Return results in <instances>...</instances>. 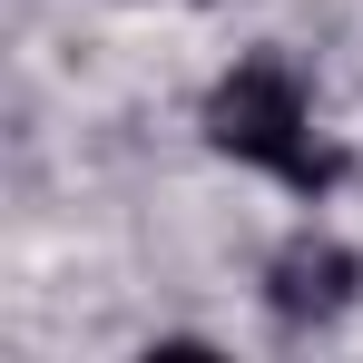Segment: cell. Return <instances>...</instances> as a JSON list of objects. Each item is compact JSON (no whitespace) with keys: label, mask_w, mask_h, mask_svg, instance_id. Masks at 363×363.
<instances>
[{"label":"cell","mask_w":363,"mask_h":363,"mask_svg":"<svg viewBox=\"0 0 363 363\" xmlns=\"http://www.w3.org/2000/svg\"><path fill=\"white\" fill-rule=\"evenodd\" d=\"M265 295H275L285 324H324V314H344V304H354V255L304 236V245L275 255V285H265Z\"/></svg>","instance_id":"cell-2"},{"label":"cell","mask_w":363,"mask_h":363,"mask_svg":"<svg viewBox=\"0 0 363 363\" xmlns=\"http://www.w3.org/2000/svg\"><path fill=\"white\" fill-rule=\"evenodd\" d=\"M206 138L255 167V177L295 186V196H324L334 186V157H324V138H314V99H304V79L285 60H236L216 79V99H206Z\"/></svg>","instance_id":"cell-1"}]
</instances>
